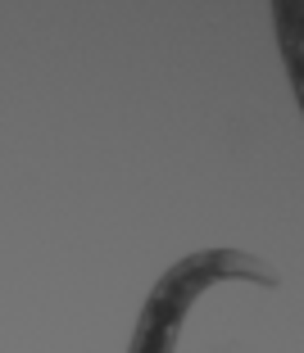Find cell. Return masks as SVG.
Masks as SVG:
<instances>
[{"label": "cell", "mask_w": 304, "mask_h": 353, "mask_svg": "<svg viewBox=\"0 0 304 353\" xmlns=\"http://www.w3.org/2000/svg\"><path fill=\"white\" fill-rule=\"evenodd\" d=\"M222 281L282 285V276H277L268 263L245 254V250H200V254H191V259L173 263V268L159 276V285L150 290L146 308H141V322H137V331H132V349L127 353H173L191 303L205 290L222 285Z\"/></svg>", "instance_id": "1"}, {"label": "cell", "mask_w": 304, "mask_h": 353, "mask_svg": "<svg viewBox=\"0 0 304 353\" xmlns=\"http://www.w3.org/2000/svg\"><path fill=\"white\" fill-rule=\"evenodd\" d=\"M273 23H277V46H282L295 100H300V109H304V0H277Z\"/></svg>", "instance_id": "2"}]
</instances>
